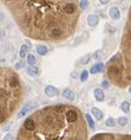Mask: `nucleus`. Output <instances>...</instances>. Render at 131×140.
I'll return each mask as SVG.
<instances>
[{
  "mask_svg": "<svg viewBox=\"0 0 131 140\" xmlns=\"http://www.w3.org/2000/svg\"><path fill=\"white\" fill-rule=\"evenodd\" d=\"M78 115H79V113L77 112L76 109H73V108L69 109L66 112V120H67V122H71V123L76 122V121L78 120Z\"/></svg>",
  "mask_w": 131,
  "mask_h": 140,
  "instance_id": "1",
  "label": "nucleus"
},
{
  "mask_svg": "<svg viewBox=\"0 0 131 140\" xmlns=\"http://www.w3.org/2000/svg\"><path fill=\"white\" fill-rule=\"evenodd\" d=\"M109 16L110 18H111L112 20H119L120 19V11L119 9H118L117 6H112V7H110L109 10Z\"/></svg>",
  "mask_w": 131,
  "mask_h": 140,
  "instance_id": "2",
  "label": "nucleus"
},
{
  "mask_svg": "<svg viewBox=\"0 0 131 140\" xmlns=\"http://www.w3.org/2000/svg\"><path fill=\"white\" fill-rule=\"evenodd\" d=\"M86 22H87V25H89V26L95 27V26H97L98 24H99V17H98L97 14H95V13H91V14L87 16Z\"/></svg>",
  "mask_w": 131,
  "mask_h": 140,
  "instance_id": "3",
  "label": "nucleus"
},
{
  "mask_svg": "<svg viewBox=\"0 0 131 140\" xmlns=\"http://www.w3.org/2000/svg\"><path fill=\"white\" fill-rule=\"evenodd\" d=\"M36 128V121H34L33 118H27L25 121H24V129L28 132H32Z\"/></svg>",
  "mask_w": 131,
  "mask_h": 140,
  "instance_id": "4",
  "label": "nucleus"
},
{
  "mask_svg": "<svg viewBox=\"0 0 131 140\" xmlns=\"http://www.w3.org/2000/svg\"><path fill=\"white\" fill-rule=\"evenodd\" d=\"M44 92H45V95H47L48 97H54V96H57L59 94V90L54 86H46Z\"/></svg>",
  "mask_w": 131,
  "mask_h": 140,
  "instance_id": "5",
  "label": "nucleus"
},
{
  "mask_svg": "<svg viewBox=\"0 0 131 140\" xmlns=\"http://www.w3.org/2000/svg\"><path fill=\"white\" fill-rule=\"evenodd\" d=\"M91 113H92V115H93V118H95L97 121L102 120V119H103V116H104L103 112H102L99 108H96V107H93V108L91 109Z\"/></svg>",
  "mask_w": 131,
  "mask_h": 140,
  "instance_id": "6",
  "label": "nucleus"
},
{
  "mask_svg": "<svg viewBox=\"0 0 131 140\" xmlns=\"http://www.w3.org/2000/svg\"><path fill=\"white\" fill-rule=\"evenodd\" d=\"M26 73L30 76H32V77H36V76H38V74H39V69L37 67H34V65H30V67L26 69Z\"/></svg>",
  "mask_w": 131,
  "mask_h": 140,
  "instance_id": "7",
  "label": "nucleus"
},
{
  "mask_svg": "<svg viewBox=\"0 0 131 140\" xmlns=\"http://www.w3.org/2000/svg\"><path fill=\"white\" fill-rule=\"evenodd\" d=\"M63 96H64V99H66L67 101L75 100V93H73L71 89H65L64 92H63Z\"/></svg>",
  "mask_w": 131,
  "mask_h": 140,
  "instance_id": "8",
  "label": "nucleus"
},
{
  "mask_svg": "<svg viewBox=\"0 0 131 140\" xmlns=\"http://www.w3.org/2000/svg\"><path fill=\"white\" fill-rule=\"evenodd\" d=\"M103 70H104V64L103 63H97V64H95L93 67L91 68L90 73L91 74H97V73H102Z\"/></svg>",
  "mask_w": 131,
  "mask_h": 140,
  "instance_id": "9",
  "label": "nucleus"
},
{
  "mask_svg": "<svg viewBox=\"0 0 131 140\" xmlns=\"http://www.w3.org/2000/svg\"><path fill=\"white\" fill-rule=\"evenodd\" d=\"M93 95H95V99L97 101H103L104 100V92L99 88H96L93 90Z\"/></svg>",
  "mask_w": 131,
  "mask_h": 140,
  "instance_id": "10",
  "label": "nucleus"
},
{
  "mask_svg": "<svg viewBox=\"0 0 131 140\" xmlns=\"http://www.w3.org/2000/svg\"><path fill=\"white\" fill-rule=\"evenodd\" d=\"M37 52L39 53L40 56H45V55H47V52H48V48L46 45H38V46H37Z\"/></svg>",
  "mask_w": 131,
  "mask_h": 140,
  "instance_id": "11",
  "label": "nucleus"
},
{
  "mask_svg": "<svg viewBox=\"0 0 131 140\" xmlns=\"http://www.w3.org/2000/svg\"><path fill=\"white\" fill-rule=\"evenodd\" d=\"M26 61H27L28 65H34L37 63V58L32 55V53H28L27 56H26Z\"/></svg>",
  "mask_w": 131,
  "mask_h": 140,
  "instance_id": "12",
  "label": "nucleus"
},
{
  "mask_svg": "<svg viewBox=\"0 0 131 140\" xmlns=\"http://www.w3.org/2000/svg\"><path fill=\"white\" fill-rule=\"evenodd\" d=\"M120 109L124 113H129V110H130V102L129 101H123L120 103Z\"/></svg>",
  "mask_w": 131,
  "mask_h": 140,
  "instance_id": "13",
  "label": "nucleus"
},
{
  "mask_svg": "<svg viewBox=\"0 0 131 140\" xmlns=\"http://www.w3.org/2000/svg\"><path fill=\"white\" fill-rule=\"evenodd\" d=\"M85 118H86V121H87V125H89L90 129H95V121H93V119H92V116L90 114H86L85 115Z\"/></svg>",
  "mask_w": 131,
  "mask_h": 140,
  "instance_id": "14",
  "label": "nucleus"
},
{
  "mask_svg": "<svg viewBox=\"0 0 131 140\" xmlns=\"http://www.w3.org/2000/svg\"><path fill=\"white\" fill-rule=\"evenodd\" d=\"M128 122H129V119L126 118V116H120V118L118 119V123H119V126H122V127L126 126Z\"/></svg>",
  "mask_w": 131,
  "mask_h": 140,
  "instance_id": "15",
  "label": "nucleus"
},
{
  "mask_svg": "<svg viewBox=\"0 0 131 140\" xmlns=\"http://www.w3.org/2000/svg\"><path fill=\"white\" fill-rule=\"evenodd\" d=\"M27 51H28L27 45H21V49H20V57H26L27 56Z\"/></svg>",
  "mask_w": 131,
  "mask_h": 140,
  "instance_id": "16",
  "label": "nucleus"
},
{
  "mask_svg": "<svg viewBox=\"0 0 131 140\" xmlns=\"http://www.w3.org/2000/svg\"><path fill=\"white\" fill-rule=\"evenodd\" d=\"M90 58H91V55H85V56H83L80 59H79V63L80 64H87L89 63V61H90Z\"/></svg>",
  "mask_w": 131,
  "mask_h": 140,
  "instance_id": "17",
  "label": "nucleus"
},
{
  "mask_svg": "<svg viewBox=\"0 0 131 140\" xmlns=\"http://www.w3.org/2000/svg\"><path fill=\"white\" fill-rule=\"evenodd\" d=\"M105 125L108 127H114L116 126V120L113 118H108L105 121Z\"/></svg>",
  "mask_w": 131,
  "mask_h": 140,
  "instance_id": "18",
  "label": "nucleus"
},
{
  "mask_svg": "<svg viewBox=\"0 0 131 140\" xmlns=\"http://www.w3.org/2000/svg\"><path fill=\"white\" fill-rule=\"evenodd\" d=\"M89 71H87V70H84L83 73L80 74V77H79V79H80V81L81 82H85V81H87V79H89Z\"/></svg>",
  "mask_w": 131,
  "mask_h": 140,
  "instance_id": "19",
  "label": "nucleus"
},
{
  "mask_svg": "<svg viewBox=\"0 0 131 140\" xmlns=\"http://www.w3.org/2000/svg\"><path fill=\"white\" fill-rule=\"evenodd\" d=\"M103 51L102 50H97L95 53H93V58L95 59H102L103 58Z\"/></svg>",
  "mask_w": 131,
  "mask_h": 140,
  "instance_id": "20",
  "label": "nucleus"
},
{
  "mask_svg": "<svg viewBox=\"0 0 131 140\" xmlns=\"http://www.w3.org/2000/svg\"><path fill=\"white\" fill-rule=\"evenodd\" d=\"M28 110H30V106H26V107H24V108H22V109H21V112H20L19 114H18V118H21V116H24V115H25L26 113L28 112Z\"/></svg>",
  "mask_w": 131,
  "mask_h": 140,
  "instance_id": "21",
  "label": "nucleus"
},
{
  "mask_svg": "<svg viewBox=\"0 0 131 140\" xmlns=\"http://www.w3.org/2000/svg\"><path fill=\"white\" fill-rule=\"evenodd\" d=\"M79 4H80V7L81 10H85L89 6V3H87V0H79Z\"/></svg>",
  "mask_w": 131,
  "mask_h": 140,
  "instance_id": "22",
  "label": "nucleus"
},
{
  "mask_svg": "<svg viewBox=\"0 0 131 140\" xmlns=\"http://www.w3.org/2000/svg\"><path fill=\"white\" fill-rule=\"evenodd\" d=\"M6 36H7V33H6L5 29H1L0 27V40H3L6 38Z\"/></svg>",
  "mask_w": 131,
  "mask_h": 140,
  "instance_id": "23",
  "label": "nucleus"
},
{
  "mask_svg": "<svg viewBox=\"0 0 131 140\" xmlns=\"http://www.w3.org/2000/svg\"><path fill=\"white\" fill-rule=\"evenodd\" d=\"M92 140H105V135H104V134L95 135V137L92 138Z\"/></svg>",
  "mask_w": 131,
  "mask_h": 140,
  "instance_id": "24",
  "label": "nucleus"
},
{
  "mask_svg": "<svg viewBox=\"0 0 131 140\" xmlns=\"http://www.w3.org/2000/svg\"><path fill=\"white\" fill-rule=\"evenodd\" d=\"M102 87H103V88H106V89H108V88H110V82L106 81V80H104V81L102 82Z\"/></svg>",
  "mask_w": 131,
  "mask_h": 140,
  "instance_id": "25",
  "label": "nucleus"
},
{
  "mask_svg": "<svg viewBox=\"0 0 131 140\" xmlns=\"http://www.w3.org/2000/svg\"><path fill=\"white\" fill-rule=\"evenodd\" d=\"M3 140H13V137H12V134H10V133H7V134L4 137Z\"/></svg>",
  "mask_w": 131,
  "mask_h": 140,
  "instance_id": "26",
  "label": "nucleus"
},
{
  "mask_svg": "<svg viewBox=\"0 0 131 140\" xmlns=\"http://www.w3.org/2000/svg\"><path fill=\"white\" fill-rule=\"evenodd\" d=\"M4 19H5V14H4V13H3V12L0 11V23L3 22V20H4Z\"/></svg>",
  "mask_w": 131,
  "mask_h": 140,
  "instance_id": "27",
  "label": "nucleus"
},
{
  "mask_svg": "<svg viewBox=\"0 0 131 140\" xmlns=\"http://www.w3.org/2000/svg\"><path fill=\"white\" fill-rule=\"evenodd\" d=\"M109 1H110V0H99V3H101L102 5H106Z\"/></svg>",
  "mask_w": 131,
  "mask_h": 140,
  "instance_id": "28",
  "label": "nucleus"
},
{
  "mask_svg": "<svg viewBox=\"0 0 131 140\" xmlns=\"http://www.w3.org/2000/svg\"><path fill=\"white\" fill-rule=\"evenodd\" d=\"M22 67V63H20V62H19V63H17V64H15V69H20V68H21Z\"/></svg>",
  "mask_w": 131,
  "mask_h": 140,
  "instance_id": "29",
  "label": "nucleus"
},
{
  "mask_svg": "<svg viewBox=\"0 0 131 140\" xmlns=\"http://www.w3.org/2000/svg\"><path fill=\"white\" fill-rule=\"evenodd\" d=\"M6 3H12V1H13V0H5Z\"/></svg>",
  "mask_w": 131,
  "mask_h": 140,
  "instance_id": "30",
  "label": "nucleus"
},
{
  "mask_svg": "<svg viewBox=\"0 0 131 140\" xmlns=\"http://www.w3.org/2000/svg\"><path fill=\"white\" fill-rule=\"evenodd\" d=\"M129 92H130V94H131V87H130V88H129Z\"/></svg>",
  "mask_w": 131,
  "mask_h": 140,
  "instance_id": "31",
  "label": "nucleus"
},
{
  "mask_svg": "<svg viewBox=\"0 0 131 140\" xmlns=\"http://www.w3.org/2000/svg\"><path fill=\"white\" fill-rule=\"evenodd\" d=\"M0 77H1V71H0Z\"/></svg>",
  "mask_w": 131,
  "mask_h": 140,
  "instance_id": "32",
  "label": "nucleus"
}]
</instances>
